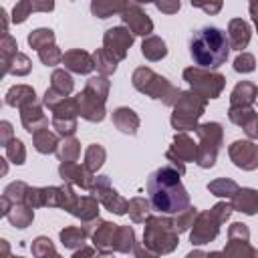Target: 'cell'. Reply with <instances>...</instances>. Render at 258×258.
Masks as SVG:
<instances>
[{"label": "cell", "instance_id": "cell-1", "mask_svg": "<svg viewBox=\"0 0 258 258\" xmlns=\"http://www.w3.org/2000/svg\"><path fill=\"white\" fill-rule=\"evenodd\" d=\"M181 173L173 163L155 169L147 177V194L151 208L159 214H177L189 206V194L181 185Z\"/></svg>", "mask_w": 258, "mask_h": 258}, {"label": "cell", "instance_id": "cell-2", "mask_svg": "<svg viewBox=\"0 0 258 258\" xmlns=\"http://www.w3.org/2000/svg\"><path fill=\"white\" fill-rule=\"evenodd\" d=\"M189 54L198 67L212 71L222 67L230 54L228 34L216 26H204L196 30L189 40Z\"/></svg>", "mask_w": 258, "mask_h": 258}, {"label": "cell", "instance_id": "cell-3", "mask_svg": "<svg viewBox=\"0 0 258 258\" xmlns=\"http://www.w3.org/2000/svg\"><path fill=\"white\" fill-rule=\"evenodd\" d=\"M111 91V81L105 75L91 77L85 85V89L77 95L79 103V117L89 121V123H101L107 115L105 103Z\"/></svg>", "mask_w": 258, "mask_h": 258}, {"label": "cell", "instance_id": "cell-4", "mask_svg": "<svg viewBox=\"0 0 258 258\" xmlns=\"http://www.w3.org/2000/svg\"><path fill=\"white\" fill-rule=\"evenodd\" d=\"M232 212H234L232 202H218L210 210L200 212L194 220V226L189 228V242L194 246H204L214 242L220 234V226L230 220Z\"/></svg>", "mask_w": 258, "mask_h": 258}, {"label": "cell", "instance_id": "cell-5", "mask_svg": "<svg viewBox=\"0 0 258 258\" xmlns=\"http://www.w3.org/2000/svg\"><path fill=\"white\" fill-rule=\"evenodd\" d=\"M153 256L171 254L179 244V232L173 228L171 218L165 216H149L143 228V242H141Z\"/></svg>", "mask_w": 258, "mask_h": 258}, {"label": "cell", "instance_id": "cell-6", "mask_svg": "<svg viewBox=\"0 0 258 258\" xmlns=\"http://www.w3.org/2000/svg\"><path fill=\"white\" fill-rule=\"evenodd\" d=\"M131 85L139 93H143V95H147V97H151L155 101H161L167 107H173V103L177 101V97L181 93L165 77L157 75L149 67H137L133 71V75H131Z\"/></svg>", "mask_w": 258, "mask_h": 258}, {"label": "cell", "instance_id": "cell-7", "mask_svg": "<svg viewBox=\"0 0 258 258\" xmlns=\"http://www.w3.org/2000/svg\"><path fill=\"white\" fill-rule=\"evenodd\" d=\"M206 105L208 99L200 97L194 91H181L177 101L173 103V111H171V127L175 131H189L198 127L200 117L206 113Z\"/></svg>", "mask_w": 258, "mask_h": 258}, {"label": "cell", "instance_id": "cell-8", "mask_svg": "<svg viewBox=\"0 0 258 258\" xmlns=\"http://www.w3.org/2000/svg\"><path fill=\"white\" fill-rule=\"evenodd\" d=\"M198 135V157L196 163L202 169H210L216 165L218 153L222 149L224 143V129L218 121H208V123H198V127L194 129Z\"/></svg>", "mask_w": 258, "mask_h": 258}, {"label": "cell", "instance_id": "cell-9", "mask_svg": "<svg viewBox=\"0 0 258 258\" xmlns=\"http://www.w3.org/2000/svg\"><path fill=\"white\" fill-rule=\"evenodd\" d=\"M183 81L204 99H218L226 87V77L212 69L204 67H187L183 69Z\"/></svg>", "mask_w": 258, "mask_h": 258}, {"label": "cell", "instance_id": "cell-10", "mask_svg": "<svg viewBox=\"0 0 258 258\" xmlns=\"http://www.w3.org/2000/svg\"><path fill=\"white\" fill-rule=\"evenodd\" d=\"M52 119H50V125L52 129L60 135V137H71L77 133L79 129V103H77V97H67L62 99L60 103H56L52 109Z\"/></svg>", "mask_w": 258, "mask_h": 258}, {"label": "cell", "instance_id": "cell-11", "mask_svg": "<svg viewBox=\"0 0 258 258\" xmlns=\"http://www.w3.org/2000/svg\"><path fill=\"white\" fill-rule=\"evenodd\" d=\"M91 194L101 202V206H103L107 212H111V214H115V216H125L127 210H129V202L111 185L109 175H97Z\"/></svg>", "mask_w": 258, "mask_h": 258}, {"label": "cell", "instance_id": "cell-12", "mask_svg": "<svg viewBox=\"0 0 258 258\" xmlns=\"http://www.w3.org/2000/svg\"><path fill=\"white\" fill-rule=\"evenodd\" d=\"M165 157L169 163H173L179 173H185V163L196 161L198 157V143L185 133V131H175L173 141L169 145V149L165 151Z\"/></svg>", "mask_w": 258, "mask_h": 258}, {"label": "cell", "instance_id": "cell-13", "mask_svg": "<svg viewBox=\"0 0 258 258\" xmlns=\"http://www.w3.org/2000/svg\"><path fill=\"white\" fill-rule=\"evenodd\" d=\"M224 256L232 258H256L258 250L250 246V230L242 222H234L228 228V244L222 250Z\"/></svg>", "mask_w": 258, "mask_h": 258}, {"label": "cell", "instance_id": "cell-14", "mask_svg": "<svg viewBox=\"0 0 258 258\" xmlns=\"http://www.w3.org/2000/svg\"><path fill=\"white\" fill-rule=\"evenodd\" d=\"M230 161L242 171L258 169V143L254 139H236L228 145Z\"/></svg>", "mask_w": 258, "mask_h": 258}, {"label": "cell", "instance_id": "cell-15", "mask_svg": "<svg viewBox=\"0 0 258 258\" xmlns=\"http://www.w3.org/2000/svg\"><path fill=\"white\" fill-rule=\"evenodd\" d=\"M75 89V81L71 77V71L67 69H54L50 75V87L44 91L42 97V105L52 109L56 103H60L62 99H67Z\"/></svg>", "mask_w": 258, "mask_h": 258}, {"label": "cell", "instance_id": "cell-16", "mask_svg": "<svg viewBox=\"0 0 258 258\" xmlns=\"http://www.w3.org/2000/svg\"><path fill=\"white\" fill-rule=\"evenodd\" d=\"M133 40H135V34L127 26H113V28L105 30V34H103V46L117 60H123L127 56Z\"/></svg>", "mask_w": 258, "mask_h": 258}, {"label": "cell", "instance_id": "cell-17", "mask_svg": "<svg viewBox=\"0 0 258 258\" xmlns=\"http://www.w3.org/2000/svg\"><path fill=\"white\" fill-rule=\"evenodd\" d=\"M121 20L135 36L145 38L153 32V20L149 18V14H145V10L137 2H129L125 6V10L121 12Z\"/></svg>", "mask_w": 258, "mask_h": 258}, {"label": "cell", "instance_id": "cell-18", "mask_svg": "<svg viewBox=\"0 0 258 258\" xmlns=\"http://www.w3.org/2000/svg\"><path fill=\"white\" fill-rule=\"evenodd\" d=\"M58 175L62 177V181H69L81 189L91 191L95 185V171H91L85 163L79 165L77 161H60L58 165Z\"/></svg>", "mask_w": 258, "mask_h": 258}, {"label": "cell", "instance_id": "cell-19", "mask_svg": "<svg viewBox=\"0 0 258 258\" xmlns=\"http://www.w3.org/2000/svg\"><path fill=\"white\" fill-rule=\"evenodd\" d=\"M117 234H119V226L117 224L101 220L97 224V228L93 230V234H91L95 250L99 254H105V256L117 252Z\"/></svg>", "mask_w": 258, "mask_h": 258}, {"label": "cell", "instance_id": "cell-20", "mask_svg": "<svg viewBox=\"0 0 258 258\" xmlns=\"http://www.w3.org/2000/svg\"><path fill=\"white\" fill-rule=\"evenodd\" d=\"M62 64L67 71L75 73V75H89L95 69V60L93 54L83 50V48H71L62 54Z\"/></svg>", "mask_w": 258, "mask_h": 258}, {"label": "cell", "instance_id": "cell-21", "mask_svg": "<svg viewBox=\"0 0 258 258\" xmlns=\"http://www.w3.org/2000/svg\"><path fill=\"white\" fill-rule=\"evenodd\" d=\"M54 0H18L12 8V22L22 24L32 12H52Z\"/></svg>", "mask_w": 258, "mask_h": 258}, {"label": "cell", "instance_id": "cell-22", "mask_svg": "<svg viewBox=\"0 0 258 258\" xmlns=\"http://www.w3.org/2000/svg\"><path fill=\"white\" fill-rule=\"evenodd\" d=\"M252 38V28L244 18H232L228 22V42L234 50H244Z\"/></svg>", "mask_w": 258, "mask_h": 258}, {"label": "cell", "instance_id": "cell-23", "mask_svg": "<svg viewBox=\"0 0 258 258\" xmlns=\"http://www.w3.org/2000/svg\"><path fill=\"white\" fill-rule=\"evenodd\" d=\"M20 123L28 133H34L42 127H48V117H46L42 105L36 101L32 105H26L20 109Z\"/></svg>", "mask_w": 258, "mask_h": 258}, {"label": "cell", "instance_id": "cell-24", "mask_svg": "<svg viewBox=\"0 0 258 258\" xmlns=\"http://www.w3.org/2000/svg\"><path fill=\"white\" fill-rule=\"evenodd\" d=\"M99 200L95 196H79L77 198V204L73 206V210L69 214H73L75 218L81 220V224H93L99 218Z\"/></svg>", "mask_w": 258, "mask_h": 258}, {"label": "cell", "instance_id": "cell-25", "mask_svg": "<svg viewBox=\"0 0 258 258\" xmlns=\"http://www.w3.org/2000/svg\"><path fill=\"white\" fill-rule=\"evenodd\" d=\"M232 208H234V212H240L246 216L258 214V189L238 187V191L232 196Z\"/></svg>", "mask_w": 258, "mask_h": 258}, {"label": "cell", "instance_id": "cell-26", "mask_svg": "<svg viewBox=\"0 0 258 258\" xmlns=\"http://www.w3.org/2000/svg\"><path fill=\"white\" fill-rule=\"evenodd\" d=\"M36 101H38L36 93H34V89L30 85H14L4 95V103L8 107H14V109H22V107L32 105Z\"/></svg>", "mask_w": 258, "mask_h": 258}, {"label": "cell", "instance_id": "cell-27", "mask_svg": "<svg viewBox=\"0 0 258 258\" xmlns=\"http://www.w3.org/2000/svg\"><path fill=\"white\" fill-rule=\"evenodd\" d=\"M113 125L121 133H125V135H135L137 129H139V125H141V121H139V115L133 109H129V107H117L113 111Z\"/></svg>", "mask_w": 258, "mask_h": 258}, {"label": "cell", "instance_id": "cell-28", "mask_svg": "<svg viewBox=\"0 0 258 258\" xmlns=\"http://www.w3.org/2000/svg\"><path fill=\"white\" fill-rule=\"evenodd\" d=\"M256 103V85L250 81H240L230 93V107H252Z\"/></svg>", "mask_w": 258, "mask_h": 258}, {"label": "cell", "instance_id": "cell-29", "mask_svg": "<svg viewBox=\"0 0 258 258\" xmlns=\"http://www.w3.org/2000/svg\"><path fill=\"white\" fill-rule=\"evenodd\" d=\"M6 218H8V222H10L14 228L24 230V228H28V226L32 224V220H34V208L28 206L26 202H14V204L10 206Z\"/></svg>", "mask_w": 258, "mask_h": 258}, {"label": "cell", "instance_id": "cell-30", "mask_svg": "<svg viewBox=\"0 0 258 258\" xmlns=\"http://www.w3.org/2000/svg\"><path fill=\"white\" fill-rule=\"evenodd\" d=\"M58 133L56 131H50L48 127H42L38 131L32 133V145L38 153L42 155H48V153H56V147H58Z\"/></svg>", "mask_w": 258, "mask_h": 258}, {"label": "cell", "instance_id": "cell-31", "mask_svg": "<svg viewBox=\"0 0 258 258\" xmlns=\"http://www.w3.org/2000/svg\"><path fill=\"white\" fill-rule=\"evenodd\" d=\"M141 54H143L147 60L157 62V60L165 58V54H167V44L163 42V38H159V36H155V34H149V36H145L143 42H141Z\"/></svg>", "mask_w": 258, "mask_h": 258}, {"label": "cell", "instance_id": "cell-32", "mask_svg": "<svg viewBox=\"0 0 258 258\" xmlns=\"http://www.w3.org/2000/svg\"><path fill=\"white\" fill-rule=\"evenodd\" d=\"M89 236H91V234L87 232L85 226H81V228H79V226H67V228H62L60 234H58L62 246L69 248V250H77V248L85 246V242H87Z\"/></svg>", "mask_w": 258, "mask_h": 258}, {"label": "cell", "instance_id": "cell-33", "mask_svg": "<svg viewBox=\"0 0 258 258\" xmlns=\"http://www.w3.org/2000/svg\"><path fill=\"white\" fill-rule=\"evenodd\" d=\"M127 4V0H91V14L95 18H109L121 14Z\"/></svg>", "mask_w": 258, "mask_h": 258}, {"label": "cell", "instance_id": "cell-34", "mask_svg": "<svg viewBox=\"0 0 258 258\" xmlns=\"http://www.w3.org/2000/svg\"><path fill=\"white\" fill-rule=\"evenodd\" d=\"M151 202L149 200H145V198H141V196H137V198H131L129 200V210H127V214H129V218H131V222L133 224H145V220L151 216Z\"/></svg>", "mask_w": 258, "mask_h": 258}, {"label": "cell", "instance_id": "cell-35", "mask_svg": "<svg viewBox=\"0 0 258 258\" xmlns=\"http://www.w3.org/2000/svg\"><path fill=\"white\" fill-rule=\"evenodd\" d=\"M93 60H95V69L99 71V75H105V77L113 75L117 71V62H119L105 46H101L93 52Z\"/></svg>", "mask_w": 258, "mask_h": 258}, {"label": "cell", "instance_id": "cell-36", "mask_svg": "<svg viewBox=\"0 0 258 258\" xmlns=\"http://www.w3.org/2000/svg\"><path fill=\"white\" fill-rule=\"evenodd\" d=\"M81 155V141L71 135V137H62L58 147H56V157L58 161H77Z\"/></svg>", "mask_w": 258, "mask_h": 258}, {"label": "cell", "instance_id": "cell-37", "mask_svg": "<svg viewBox=\"0 0 258 258\" xmlns=\"http://www.w3.org/2000/svg\"><path fill=\"white\" fill-rule=\"evenodd\" d=\"M238 183L230 177H216L208 183V191L216 198H226V200H232V196L238 191Z\"/></svg>", "mask_w": 258, "mask_h": 258}, {"label": "cell", "instance_id": "cell-38", "mask_svg": "<svg viewBox=\"0 0 258 258\" xmlns=\"http://www.w3.org/2000/svg\"><path fill=\"white\" fill-rule=\"evenodd\" d=\"M30 69H32V60L28 58V54H24V52H16L14 56H12V60L2 69V75H16V77H26L28 73H30Z\"/></svg>", "mask_w": 258, "mask_h": 258}, {"label": "cell", "instance_id": "cell-39", "mask_svg": "<svg viewBox=\"0 0 258 258\" xmlns=\"http://www.w3.org/2000/svg\"><path fill=\"white\" fill-rule=\"evenodd\" d=\"M105 159H107V151H105L103 145H99V143H91V145L85 149V165H87L91 171L97 173V169L103 167Z\"/></svg>", "mask_w": 258, "mask_h": 258}, {"label": "cell", "instance_id": "cell-40", "mask_svg": "<svg viewBox=\"0 0 258 258\" xmlns=\"http://www.w3.org/2000/svg\"><path fill=\"white\" fill-rule=\"evenodd\" d=\"M28 46L34 48V50H40L44 46H50L54 44V30L50 28H34L28 32Z\"/></svg>", "mask_w": 258, "mask_h": 258}, {"label": "cell", "instance_id": "cell-41", "mask_svg": "<svg viewBox=\"0 0 258 258\" xmlns=\"http://www.w3.org/2000/svg\"><path fill=\"white\" fill-rule=\"evenodd\" d=\"M135 230L131 226H119V234H117V252L121 254H133L135 252Z\"/></svg>", "mask_w": 258, "mask_h": 258}, {"label": "cell", "instance_id": "cell-42", "mask_svg": "<svg viewBox=\"0 0 258 258\" xmlns=\"http://www.w3.org/2000/svg\"><path fill=\"white\" fill-rule=\"evenodd\" d=\"M200 212H198V208H194V206H187V208H183L181 212H177V214H173V218H171V222H173V228L181 234V232H187L191 226H194V220H196V216H198Z\"/></svg>", "mask_w": 258, "mask_h": 258}, {"label": "cell", "instance_id": "cell-43", "mask_svg": "<svg viewBox=\"0 0 258 258\" xmlns=\"http://www.w3.org/2000/svg\"><path fill=\"white\" fill-rule=\"evenodd\" d=\"M30 250H32V256L36 258H48V256H58L52 240L48 236H36L30 244Z\"/></svg>", "mask_w": 258, "mask_h": 258}, {"label": "cell", "instance_id": "cell-44", "mask_svg": "<svg viewBox=\"0 0 258 258\" xmlns=\"http://www.w3.org/2000/svg\"><path fill=\"white\" fill-rule=\"evenodd\" d=\"M4 151H6V159L12 161L14 165H22L26 161V147L18 137H12L4 147Z\"/></svg>", "mask_w": 258, "mask_h": 258}, {"label": "cell", "instance_id": "cell-45", "mask_svg": "<svg viewBox=\"0 0 258 258\" xmlns=\"http://www.w3.org/2000/svg\"><path fill=\"white\" fill-rule=\"evenodd\" d=\"M16 52H18L16 38L10 32H2V40H0V62H2V69L12 60V56Z\"/></svg>", "mask_w": 258, "mask_h": 258}, {"label": "cell", "instance_id": "cell-46", "mask_svg": "<svg viewBox=\"0 0 258 258\" xmlns=\"http://www.w3.org/2000/svg\"><path fill=\"white\" fill-rule=\"evenodd\" d=\"M36 52H38V58H40V62L44 67H56V64H60L62 62V54H64V52H60V48L56 46V42L50 44V46H44V48H40Z\"/></svg>", "mask_w": 258, "mask_h": 258}, {"label": "cell", "instance_id": "cell-47", "mask_svg": "<svg viewBox=\"0 0 258 258\" xmlns=\"http://www.w3.org/2000/svg\"><path fill=\"white\" fill-rule=\"evenodd\" d=\"M77 198H79V196L75 194L73 183L64 181L62 185H58V208H60V210L71 212V210H73V206L77 204Z\"/></svg>", "mask_w": 258, "mask_h": 258}, {"label": "cell", "instance_id": "cell-48", "mask_svg": "<svg viewBox=\"0 0 258 258\" xmlns=\"http://www.w3.org/2000/svg\"><path fill=\"white\" fill-rule=\"evenodd\" d=\"M254 115H256V111L252 107H230L228 109V119L238 127H244Z\"/></svg>", "mask_w": 258, "mask_h": 258}, {"label": "cell", "instance_id": "cell-49", "mask_svg": "<svg viewBox=\"0 0 258 258\" xmlns=\"http://www.w3.org/2000/svg\"><path fill=\"white\" fill-rule=\"evenodd\" d=\"M26 189H28V183H26V181H12V183H8V185L4 187V194H2V196H6L12 204H14V202H24Z\"/></svg>", "mask_w": 258, "mask_h": 258}, {"label": "cell", "instance_id": "cell-50", "mask_svg": "<svg viewBox=\"0 0 258 258\" xmlns=\"http://www.w3.org/2000/svg\"><path fill=\"white\" fill-rule=\"evenodd\" d=\"M254 69H256V58H254V54L242 50V52L234 58V71H236V73L246 75V73H252Z\"/></svg>", "mask_w": 258, "mask_h": 258}, {"label": "cell", "instance_id": "cell-51", "mask_svg": "<svg viewBox=\"0 0 258 258\" xmlns=\"http://www.w3.org/2000/svg\"><path fill=\"white\" fill-rule=\"evenodd\" d=\"M189 2L194 8H200L210 16H216L224 6V0H189Z\"/></svg>", "mask_w": 258, "mask_h": 258}, {"label": "cell", "instance_id": "cell-52", "mask_svg": "<svg viewBox=\"0 0 258 258\" xmlns=\"http://www.w3.org/2000/svg\"><path fill=\"white\" fill-rule=\"evenodd\" d=\"M24 202H26L28 206H32L34 210H36V208H44V189H42V187H32V185H28Z\"/></svg>", "mask_w": 258, "mask_h": 258}, {"label": "cell", "instance_id": "cell-53", "mask_svg": "<svg viewBox=\"0 0 258 258\" xmlns=\"http://www.w3.org/2000/svg\"><path fill=\"white\" fill-rule=\"evenodd\" d=\"M155 6L163 14H177L181 8V0H157Z\"/></svg>", "mask_w": 258, "mask_h": 258}, {"label": "cell", "instance_id": "cell-54", "mask_svg": "<svg viewBox=\"0 0 258 258\" xmlns=\"http://www.w3.org/2000/svg\"><path fill=\"white\" fill-rule=\"evenodd\" d=\"M44 189V208H58V185H48Z\"/></svg>", "mask_w": 258, "mask_h": 258}, {"label": "cell", "instance_id": "cell-55", "mask_svg": "<svg viewBox=\"0 0 258 258\" xmlns=\"http://www.w3.org/2000/svg\"><path fill=\"white\" fill-rule=\"evenodd\" d=\"M12 137H14V133H12V123H10V121H2V123H0V145L6 147Z\"/></svg>", "mask_w": 258, "mask_h": 258}, {"label": "cell", "instance_id": "cell-56", "mask_svg": "<svg viewBox=\"0 0 258 258\" xmlns=\"http://www.w3.org/2000/svg\"><path fill=\"white\" fill-rule=\"evenodd\" d=\"M242 129H244V133L248 135V139H258V113H256Z\"/></svg>", "mask_w": 258, "mask_h": 258}, {"label": "cell", "instance_id": "cell-57", "mask_svg": "<svg viewBox=\"0 0 258 258\" xmlns=\"http://www.w3.org/2000/svg\"><path fill=\"white\" fill-rule=\"evenodd\" d=\"M95 252H97L95 246H93V248H85V246H81V248L75 250V258H81V256H93Z\"/></svg>", "mask_w": 258, "mask_h": 258}, {"label": "cell", "instance_id": "cell-58", "mask_svg": "<svg viewBox=\"0 0 258 258\" xmlns=\"http://www.w3.org/2000/svg\"><path fill=\"white\" fill-rule=\"evenodd\" d=\"M248 10H250V18H252V22H254V26H256V30H258V4H250L248 6Z\"/></svg>", "mask_w": 258, "mask_h": 258}, {"label": "cell", "instance_id": "cell-59", "mask_svg": "<svg viewBox=\"0 0 258 258\" xmlns=\"http://www.w3.org/2000/svg\"><path fill=\"white\" fill-rule=\"evenodd\" d=\"M0 16H2V32H8V14L4 8H0Z\"/></svg>", "mask_w": 258, "mask_h": 258}, {"label": "cell", "instance_id": "cell-60", "mask_svg": "<svg viewBox=\"0 0 258 258\" xmlns=\"http://www.w3.org/2000/svg\"><path fill=\"white\" fill-rule=\"evenodd\" d=\"M137 4H155L157 0H135Z\"/></svg>", "mask_w": 258, "mask_h": 258}, {"label": "cell", "instance_id": "cell-61", "mask_svg": "<svg viewBox=\"0 0 258 258\" xmlns=\"http://www.w3.org/2000/svg\"><path fill=\"white\" fill-rule=\"evenodd\" d=\"M0 244H2V250H4V254H8V244H6V240H0Z\"/></svg>", "mask_w": 258, "mask_h": 258}, {"label": "cell", "instance_id": "cell-62", "mask_svg": "<svg viewBox=\"0 0 258 258\" xmlns=\"http://www.w3.org/2000/svg\"><path fill=\"white\" fill-rule=\"evenodd\" d=\"M0 161H2V175H4V173H6V169H8V167H6V161H4V159H0Z\"/></svg>", "mask_w": 258, "mask_h": 258}, {"label": "cell", "instance_id": "cell-63", "mask_svg": "<svg viewBox=\"0 0 258 258\" xmlns=\"http://www.w3.org/2000/svg\"><path fill=\"white\" fill-rule=\"evenodd\" d=\"M256 103H258V87H256Z\"/></svg>", "mask_w": 258, "mask_h": 258}, {"label": "cell", "instance_id": "cell-64", "mask_svg": "<svg viewBox=\"0 0 258 258\" xmlns=\"http://www.w3.org/2000/svg\"><path fill=\"white\" fill-rule=\"evenodd\" d=\"M252 2H254V4H258V0H250V4H252Z\"/></svg>", "mask_w": 258, "mask_h": 258}]
</instances>
